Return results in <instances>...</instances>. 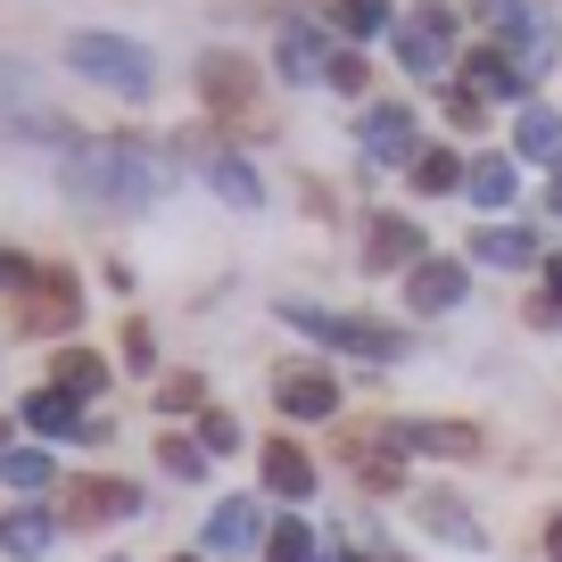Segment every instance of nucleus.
<instances>
[{
    "instance_id": "1",
    "label": "nucleus",
    "mask_w": 562,
    "mask_h": 562,
    "mask_svg": "<svg viewBox=\"0 0 562 562\" xmlns=\"http://www.w3.org/2000/svg\"><path fill=\"white\" fill-rule=\"evenodd\" d=\"M58 182H67L83 207H149V199L175 182V166L133 149V140H83V149H67Z\"/></svg>"
},
{
    "instance_id": "2",
    "label": "nucleus",
    "mask_w": 562,
    "mask_h": 562,
    "mask_svg": "<svg viewBox=\"0 0 562 562\" xmlns=\"http://www.w3.org/2000/svg\"><path fill=\"white\" fill-rule=\"evenodd\" d=\"M67 75H91V83H108V91H124V100H149L158 91V58L140 50V42H124V34H67Z\"/></svg>"
},
{
    "instance_id": "3",
    "label": "nucleus",
    "mask_w": 562,
    "mask_h": 562,
    "mask_svg": "<svg viewBox=\"0 0 562 562\" xmlns=\"http://www.w3.org/2000/svg\"><path fill=\"white\" fill-rule=\"evenodd\" d=\"M281 315L299 323V331H315L323 348H348V356H397L405 339L389 331V323H364V315H331V306H306V299H290Z\"/></svg>"
},
{
    "instance_id": "4",
    "label": "nucleus",
    "mask_w": 562,
    "mask_h": 562,
    "mask_svg": "<svg viewBox=\"0 0 562 562\" xmlns=\"http://www.w3.org/2000/svg\"><path fill=\"white\" fill-rule=\"evenodd\" d=\"M447 50H456V9H439V0L405 9V25H397L405 75H447Z\"/></svg>"
},
{
    "instance_id": "5",
    "label": "nucleus",
    "mask_w": 562,
    "mask_h": 562,
    "mask_svg": "<svg viewBox=\"0 0 562 562\" xmlns=\"http://www.w3.org/2000/svg\"><path fill=\"white\" fill-rule=\"evenodd\" d=\"M339 463H348L364 488H397V472H405V430H389V422L348 430V439H339Z\"/></svg>"
},
{
    "instance_id": "6",
    "label": "nucleus",
    "mask_w": 562,
    "mask_h": 562,
    "mask_svg": "<svg viewBox=\"0 0 562 562\" xmlns=\"http://www.w3.org/2000/svg\"><path fill=\"white\" fill-rule=\"evenodd\" d=\"M199 100H207L215 116H248V108H257V67H248L240 50H207L199 58Z\"/></svg>"
},
{
    "instance_id": "7",
    "label": "nucleus",
    "mask_w": 562,
    "mask_h": 562,
    "mask_svg": "<svg viewBox=\"0 0 562 562\" xmlns=\"http://www.w3.org/2000/svg\"><path fill=\"white\" fill-rule=\"evenodd\" d=\"M273 405H281L290 422H331V414H339V381H331L323 364H281V372H273Z\"/></svg>"
},
{
    "instance_id": "8",
    "label": "nucleus",
    "mask_w": 562,
    "mask_h": 562,
    "mask_svg": "<svg viewBox=\"0 0 562 562\" xmlns=\"http://www.w3.org/2000/svg\"><path fill=\"white\" fill-rule=\"evenodd\" d=\"M0 124H9V133H34V140H75L67 116L34 108V75H25L18 58H0Z\"/></svg>"
},
{
    "instance_id": "9",
    "label": "nucleus",
    "mask_w": 562,
    "mask_h": 562,
    "mask_svg": "<svg viewBox=\"0 0 562 562\" xmlns=\"http://www.w3.org/2000/svg\"><path fill=\"white\" fill-rule=\"evenodd\" d=\"M140 513V488H124V480H75L67 496H58V521L67 529H91V521H133Z\"/></svg>"
},
{
    "instance_id": "10",
    "label": "nucleus",
    "mask_w": 562,
    "mask_h": 562,
    "mask_svg": "<svg viewBox=\"0 0 562 562\" xmlns=\"http://www.w3.org/2000/svg\"><path fill=\"white\" fill-rule=\"evenodd\" d=\"M273 67L281 83H331V50H323V25L315 18H290L273 42Z\"/></svg>"
},
{
    "instance_id": "11",
    "label": "nucleus",
    "mask_w": 562,
    "mask_h": 562,
    "mask_svg": "<svg viewBox=\"0 0 562 562\" xmlns=\"http://www.w3.org/2000/svg\"><path fill=\"white\" fill-rule=\"evenodd\" d=\"M463 290H472V281H463L456 257H422L414 273H405V306H414V315H447V306H463Z\"/></svg>"
},
{
    "instance_id": "12",
    "label": "nucleus",
    "mask_w": 562,
    "mask_h": 562,
    "mask_svg": "<svg viewBox=\"0 0 562 562\" xmlns=\"http://www.w3.org/2000/svg\"><path fill=\"white\" fill-rule=\"evenodd\" d=\"M364 158L414 166V108H364Z\"/></svg>"
},
{
    "instance_id": "13",
    "label": "nucleus",
    "mask_w": 562,
    "mask_h": 562,
    "mask_svg": "<svg viewBox=\"0 0 562 562\" xmlns=\"http://www.w3.org/2000/svg\"><path fill=\"white\" fill-rule=\"evenodd\" d=\"M257 538H273V529H265V513H257V496H224V505H215V521H207V546H215V554H248Z\"/></svg>"
},
{
    "instance_id": "14",
    "label": "nucleus",
    "mask_w": 562,
    "mask_h": 562,
    "mask_svg": "<svg viewBox=\"0 0 562 562\" xmlns=\"http://www.w3.org/2000/svg\"><path fill=\"white\" fill-rule=\"evenodd\" d=\"M463 75H472L480 100H521L529 108V75H521V58H513V50H472V67H463Z\"/></svg>"
},
{
    "instance_id": "15",
    "label": "nucleus",
    "mask_w": 562,
    "mask_h": 562,
    "mask_svg": "<svg viewBox=\"0 0 562 562\" xmlns=\"http://www.w3.org/2000/svg\"><path fill=\"white\" fill-rule=\"evenodd\" d=\"M75 315H83V290H75V273L25 281V323H75Z\"/></svg>"
},
{
    "instance_id": "16",
    "label": "nucleus",
    "mask_w": 562,
    "mask_h": 562,
    "mask_svg": "<svg viewBox=\"0 0 562 562\" xmlns=\"http://www.w3.org/2000/svg\"><path fill=\"white\" fill-rule=\"evenodd\" d=\"M513 149H521L529 166H562V116L529 100V108H521V124H513Z\"/></svg>"
},
{
    "instance_id": "17",
    "label": "nucleus",
    "mask_w": 562,
    "mask_h": 562,
    "mask_svg": "<svg viewBox=\"0 0 562 562\" xmlns=\"http://www.w3.org/2000/svg\"><path fill=\"white\" fill-rule=\"evenodd\" d=\"M472 257H480V265H513V273H521V265H538V232H521V224H480V232H472Z\"/></svg>"
},
{
    "instance_id": "18",
    "label": "nucleus",
    "mask_w": 562,
    "mask_h": 562,
    "mask_svg": "<svg viewBox=\"0 0 562 562\" xmlns=\"http://www.w3.org/2000/svg\"><path fill=\"white\" fill-rule=\"evenodd\" d=\"M265 488L299 505V496H315V463H306L290 439H273V447H265Z\"/></svg>"
},
{
    "instance_id": "19",
    "label": "nucleus",
    "mask_w": 562,
    "mask_h": 562,
    "mask_svg": "<svg viewBox=\"0 0 562 562\" xmlns=\"http://www.w3.org/2000/svg\"><path fill=\"white\" fill-rule=\"evenodd\" d=\"M422 529H430V538H447V546H480V513L472 505H456V496H422Z\"/></svg>"
},
{
    "instance_id": "20",
    "label": "nucleus",
    "mask_w": 562,
    "mask_h": 562,
    "mask_svg": "<svg viewBox=\"0 0 562 562\" xmlns=\"http://www.w3.org/2000/svg\"><path fill=\"white\" fill-rule=\"evenodd\" d=\"M50 538H58V521L42 505H18L9 513V521H0V546H9V554L18 562H34V554H50Z\"/></svg>"
},
{
    "instance_id": "21",
    "label": "nucleus",
    "mask_w": 562,
    "mask_h": 562,
    "mask_svg": "<svg viewBox=\"0 0 562 562\" xmlns=\"http://www.w3.org/2000/svg\"><path fill=\"white\" fill-rule=\"evenodd\" d=\"M199 166H207V182H215V191L232 199V207H257V199H265L257 166H248V158H232V149H207V158H199Z\"/></svg>"
},
{
    "instance_id": "22",
    "label": "nucleus",
    "mask_w": 562,
    "mask_h": 562,
    "mask_svg": "<svg viewBox=\"0 0 562 562\" xmlns=\"http://www.w3.org/2000/svg\"><path fill=\"white\" fill-rule=\"evenodd\" d=\"M364 265H372V273H389V265H422V232L414 224H372Z\"/></svg>"
},
{
    "instance_id": "23",
    "label": "nucleus",
    "mask_w": 562,
    "mask_h": 562,
    "mask_svg": "<svg viewBox=\"0 0 562 562\" xmlns=\"http://www.w3.org/2000/svg\"><path fill=\"white\" fill-rule=\"evenodd\" d=\"M405 447H422V456H472L480 430H472V422H414V430H405Z\"/></svg>"
},
{
    "instance_id": "24",
    "label": "nucleus",
    "mask_w": 562,
    "mask_h": 562,
    "mask_svg": "<svg viewBox=\"0 0 562 562\" xmlns=\"http://www.w3.org/2000/svg\"><path fill=\"white\" fill-rule=\"evenodd\" d=\"M50 389H67V397H100V389H108V364H100L91 348H67V356H58V381H50Z\"/></svg>"
},
{
    "instance_id": "25",
    "label": "nucleus",
    "mask_w": 562,
    "mask_h": 562,
    "mask_svg": "<svg viewBox=\"0 0 562 562\" xmlns=\"http://www.w3.org/2000/svg\"><path fill=\"white\" fill-rule=\"evenodd\" d=\"M25 422H34V430H58V439H67V430H83V414H75L67 389H34V397H25Z\"/></svg>"
},
{
    "instance_id": "26",
    "label": "nucleus",
    "mask_w": 562,
    "mask_h": 562,
    "mask_svg": "<svg viewBox=\"0 0 562 562\" xmlns=\"http://www.w3.org/2000/svg\"><path fill=\"white\" fill-rule=\"evenodd\" d=\"M456 182H472V166H456V149H430V158H414V191H456Z\"/></svg>"
},
{
    "instance_id": "27",
    "label": "nucleus",
    "mask_w": 562,
    "mask_h": 562,
    "mask_svg": "<svg viewBox=\"0 0 562 562\" xmlns=\"http://www.w3.org/2000/svg\"><path fill=\"white\" fill-rule=\"evenodd\" d=\"M331 25H339L348 42H372V34L389 25V0H339V9H331Z\"/></svg>"
},
{
    "instance_id": "28",
    "label": "nucleus",
    "mask_w": 562,
    "mask_h": 562,
    "mask_svg": "<svg viewBox=\"0 0 562 562\" xmlns=\"http://www.w3.org/2000/svg\"><path fill=\"white\" fill-rule=\"evenodd\" d=\"M463 191H472L480 207H505V199H513V158H480V166H472V182H463Z\"/></svg>"
},
{
    "instance_id": "29",
    "label": "nucleus",
    "mask_w": 562,
    "mask_h": 562,
    "mask_svg": "<svg viewBox=\"0 0 562 562\" xmlns=\"http://www.w3.org/2000/svg\"><path fill=\"white\" fill-rule=\"evenodd\" d=\"M265 562H315V529H306V521H273Z\"/></svg>"
},
{
    "instance_id": "30",
    "label": "nucleus",
    "mask_w": 562,
    "mask_h": 562,
    "mask_svg": "<svg viewBox=\"0 0 562 562\" xmlns=\"http://www.w3.org/2000/svg\"><path fill=\"white\" fill-rule=\"evenodd\" d=\"M158 405H166V414H199V405H207V381H199V372H166Z\"/></svg>"
},
{
    "instance_id": "31",
    "label": "nucleus",
    "mask_w": 562,
    "mask_h": 562,
    "mask_svg": "<svg viewBox=\"0 0 562 562\" xmlns=\"http://www.w3.org/2000/svg\"><path fill=\"white\" fill-rule=\"evenodd\" d=\"M0 480H9V488H42V480H50V456H34V447H9V456H0Z\"/></svg>"
},
{
    "instance_id": "32",
    "label": "nucleus",
    "mask_w": 562,
    "mask_h": 562,
    "mask_svg": "<svg viewBox=\"0 0 562 562\" xmlns=\"http://www.w3.org/2000/svg\"><path fill=\"white\" fill-rule=\"evenodd\" d=\"M158 463L175 480H207V447H191V439H158Z\"/></svg>"
},
{
    "instance_id": "33",
    "label": "nucleus",
    "mask_w": 562,
    "mask_h": 562,
    "mask_svg": "<svg viewBox=\"0 0 562 562\" xmlns=\"http://www.w3.org/2000/svg\"><path fill=\"white\" fill-rule=\"evenodd\" d=\"M199 447H207V456H224V447H240V430H232V414H207V422H199Z\"/></svg>"
},
{
    "instance_id": "34",
    "label": "nucleus",
    "mask_w": 562,
    "mask_h": 562,
    "mask_svg": "<svg viewBox=\"0 0 562 562\" xmlns=\"http://www.w3.org/2000/svg\"><path fill=\"white\" fill-rule=\"evenodd\" d=\"M149 364H158V348H149V331L133 323V331H124V372H149Z\"/></svg>"
},
{
    "instance_id": "35",
    "label": "nucleus",
    "mask_w": 562,
    "mask_h": 562,
    "mask_svg": "<svg viewBox=\"0 0 562 562\" xmlns=\"http://www.w3.org/2000/svg\"><path fill=\"white\" fill-rule=\"evenodd\" d=\"M364 75H372V67H364L356 50H348V58H331V91H364Z\"/></svg>"
},
{
    "instance_id": "36",
    "label": "nucleus",
    "mask_w": 562,
    "mask_h": 562,
    "mask_svg": "<svg viewBox=\"0 0 562 562\" xmlns=\"http://www.w3.org/2000/svg\"><path fill=\"white\" fill-rule=\"evenodd\" d=\"M25 281H34V265H25L18 248H0V290H25Z\"/></svg>"
},
{
    "instance_id": "37",
    "label": "nucleus",
    "mask_w": 562,
    "mask_h": 562,
    "mask_svg": "<svg viewBox=\"0 0 562 562\" xmlns=\"http://www.w3.org/2000/svg\"><path fill=\"white\" fill-rule=\"evenodd\" d=\"M447 116H456V124H480V91H472V83L447 91Z\"/></svg>"
},
{
    "instance_id": "38",
    "label": "nucleus",
    "mask_w": 562,
    "mask_h": 562,
    "mask_svg": "<svg viewBox=\"0 0 562 562\" xmlns=\"http://www.w3.org/2000/svg\"><path fill=\"white\" fill-rule=\"evenodd\" d=\"M546 299L562 306V257H546Z\"/></svg>"
},
{
    "instance_id": "39",
    "label": "nucleus",
    "mask_w": 562,
    "mask_h": 562,
    "mask_svg": "<svg viewBox=\"0 0 562 562\" xmlns=\"http://www.w3.org/2000/svg\"><path fill=\"white\" fill-rule=\"evenodd\" d=\"M546 554L562 562V513H554V521H546Z\"/></svg>"
},
{
    "instance_id": "40",
    "label": "nucleus",
    "mask_w": 562,
    "mask_h": 562,
    "mask_svg": "<svg viewBox=\"0 0 562 562\" xmlns=\"http://www.w3.org/2000/svg\"><path fill=\"white\" fill-rule=\"evenodd\" d=\"M554 215H562V166H554Z\"/></svg>"
},
{
    "instance_id": "41",
    "label": "nucleus",
    "mask_w": 562,
    "mask_h": 562,
    "mask_svg": "<svg viewBox=\"0 0 562 562\" xmlns=\"http://www.w3.org/2000/svg\"><path fill=\"white\" fill-rule=\"evenodd\" d=\"M323 562H356V554H323Z\"/></svg>"
},
{
    "instance_id": "42",
    "label": "nucleus",
    "mask_w": 562,
    "mask_h": 562,
    "mask_svg": "<svg viewBox=\"0 0 562 562\" xmlns=\"http://www.w3.org/2000/svg\"><path fill=\"white\" fill-rule=\"evenodd\" d=\"M175 562H199V554H175Z\"/></svg>"
},
{
    "instance_id": "43",
    "label": "nucleus",
    "mask_w": 562,
    "mask_h": 562,
    "mask_svg": "<svg viewBox=\"0 0 562 562\" xmlns=\"http://www.w3.org/2000/svg\"><path fill=\"white\" fill-rule=\"evenodd\" d=\"M108 562H124V554H108Z\"/></svg>"
}]
</instances>
